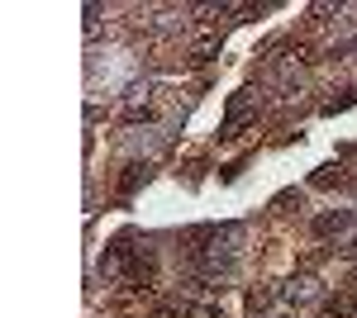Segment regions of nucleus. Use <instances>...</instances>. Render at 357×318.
<instances>
[{
    "label": "nucleus",
    "instance_id": "obj_3",
    "mask_svg": "<svg viewBox=\"0 0 357 318\" xmlns=\"http://www.w3.org/2000/svg\"><path fill=\"white\" fill-rule=\"evenodd\" d=\"M319 318H357V290H338L319 304Z\"/></svg>",
    "mask_w": 357,
    "mask_h": 318
},
{
    "label": "nucleus",
    "instance_id": "obj_7",
    "mask_svg": "<svg viewBox=\"0 0 357 318\" xmlns=\"http://www.w3.org/2000/svg\"><path fill=\"white\" fill-rule=\"evenodd\" d=\"M215 53H220V33H205V38H195V43H191V57H195V62H210Z\"/></svg>",
    "mask_w": 357,
    "mask_h": 318
},
{
    "label": "nucleus",
    "instance_id": "obj_8",
    "mask_svg": "<svg viewBox=\"0 0 357 318\" xmlns=\"http://www.w3.org/2000/svg\"><path fill=\"white\" fill-rule=\"evenodd\" d=\"M310 294H314V280H291V285H286V299H291V304H301Z\"/></svg>",
    "mask_w": 357,
    "mask_h": 318
},
{
    "label": "nucleus",
    "instance_id": "obj_2",
    "mask_svg": "<svg viewBox=\"0 0 357 318\" xmlns=\"http://www.w3.org/2000/svg\"><path fill=\"white\" fill-rule=\"evenodd\" d=\"M353 166H343V161H329V166H319L314 176H310V186L314 190H338V186H357V176H348Z\"/></svg>",
    "mask_w": 357,
    "mask_h": 318
},
{
    "label": "nucleus",
    "instance_id": "obj_11",
    "mask_svg": "<svg viewBox=\"0 0 357 318\" xmlns=\"http://www.w3.org/2000/svg\"><path fill=\"white\" fill-rule=\"evenodd\" d=\"M195 318H224L220 304H195Z\"/></svg>",
    "mask_w": 357,
    "mask_h": 318
},
{
    "label": "nucleus",
    "instance_id": "obj_6",
    "mask_svg": "<svg viewBox=\"0 0 357 318\" xmlns=\"http://www.w3.org/2000/svg\"><path fill=\"white\" fill-rule=\"evenodd\" d=\"M153 318H195V304L191 299H162V304L153 309Z\"/></svg>",
    "mask_w": 357,
    "mask_h": 318
},
{
    "label": "nucleus",
    "instance_id": "obj_13",
    "mask_svg": "<svg viewBox=\"0 0 357 318\" xmlns=\"http://www.w3.org/2000/svg\"><path fill=\"white\" fill-rule=\"evenodd\" d=\"M343 257H357V238H348V242H343Z\"/></svg>",
    "mask_w": 357,
    "mask_h": 318
},
{
    "label": "nucleus",
    "instance_id": "obj_9",
    "mask_svg": "<svg viewBox=\"0 0 357 318\" xmlns=\"http://www.w3.org/2000/svg\"><path fill=\"white\" fill-rule=\"evenodd\" d=\"M267 304H272V290H248V314H252V318L262 314Z\"/></svg>",
    "mask_w": 357,
    "mask_h": 318
},
{
    "label": "nucleus",
    "instance_id": "obj_1",
    "mask_svg": "<svg viewBox=\"0 0 357 318\" xmlns=\"http://www.w3.org/2000/svg\"><path fill=\"white\" fill-rule=\"evenodd\" d=\"M252 109H257V95H252V90H238V95L229 100V114H224V133L220 138H238V129L248 124Z\"/></svg>",
    "mask_w": 357,
    "mask_h": 318
},
{
    "label": "nucleus",
    "instance_id": "obj_10",
    "mask_svg": "<svg viewBox=\"0 0 357 318\" xmlns=\"http://www.w3.org/2000/svg\"><path fill=\"white\" fill-rule=\"evenodd\" d=\"M129 119H153V105H148V100H134V105H129Z\"/></svg>",
    "mask_w": 357,
    "mask_h": 318
},
{
    "label": "nucleus",
    "instance_id": "obj_14",
    "mask_svg": "<svg viewBox=\"0 0 357 318\" xmlns=\"http://www.w3.org/2000/svg\"><path fill=\"white\" fill-rule=\"evenodd\" d=\"M353 285H357V271H353Z\"/></svg>",
    "mask_w": 357,
    "mask_h": 318
},
{
    "label": "nucleus",
    "instance_id": "obj_5",
    "mask_svg": "<svg viewBox=\"0 0 357 318\" xmlns=\"http://www.w3.org/2000/svg\"><path fill=\"white\" fill-rule=\"evenodd\" d=\"M143 181H148V161H129L124 176H119V195H134Z\"/></svg>",
    "mask_w": 357,
    "mask_h": 318
},
{
    "label": "nucleus",
    "instance_id": "obj_12",
    "mask_svg": "<svg viewBox=\"0 0 357 318\" xmlns=\"http://www.w3.org/2000/svg\"><path fill=\"white\" fill-rule=\"evenodd\" d=\"M96 24H100V5H86V29L96 33Z\"/></svg>",
    "mask_w": 357,
    "mask_h": 318
},
{
    "label": "nucleus",
    "instance_id": "obj_4",
    "mask_svg": "<svg viewBox=\"0 0 357 318\" xmlns=\"http://www.w3.org/2000/svg\"><path fill=\"white\" fill-rule=\"evenodd\" d=\"M348 223H353V214H348V209H338V214H319V218H314V238H329V233H343Z\"/></svg>",
    "mask_w": 357,
    "mask_h": 318
}]
</instances>
